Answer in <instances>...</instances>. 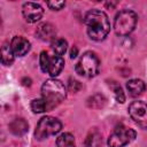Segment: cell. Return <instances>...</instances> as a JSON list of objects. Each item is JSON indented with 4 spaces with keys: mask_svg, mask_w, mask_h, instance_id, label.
Instances as JSON below:
<instances>
[{
    "mask_svg": "<svg viewBox=\"0 0 147 147\" xmlns=\"http://www.w3.org/2000/svg\"><path fill=\"white\" fill-rule=\"evenodd\" d=\"M85 25L90 38L96 41L103 40L110 31V23L108 16L106 15V13L99 9H91L86 13Z\"/></svg>",
    "mask_w": 147,
    "mask_h": 147,
    "instance_id": "1",
    "label": "cell"
},
{
    "mask_svg": "<svg viewBox=\"0 0 147 147\" xmlns=\"http://www.w3.org/2000/svg\"><path fill=\"white\" fill-rule=\"evenodd\" d=\"M67 95V90L64 85L54 78L47 79L41 86V98L46 102L47 110H51L59 106Z\"/></svg>",
    "mask_w": 147,
    "mask_h": 147,
    "instance_id": "2",
    "label": "cell"
},
{
    "mask_svg": "<svg viewBox=\"0 0 147 147\" xmlns=\"http://www.w3.org/2000/svg\"><path fill=\"white\" fill-rule=\"evenodd\" d=\"M137 14L132 10H121L114 20V31L117 36L130 34L137 25Z\"/></svg>",
    "mask_w": 147,
    "mask_h": 147,
    "instance_id": "3",
    "label": "cell"
},
{
    "mask_svg": "<svg viewBox=\"0 0 147 147\" xmlns=\"http://www.w3.org/2000/svg\"><path fill=\"white\" fill-rule=\"evenodd\" d=\"M76 72L83 77H94L98 75L99 69H100V61L98 56L92 53V52H86L82 55L79 61L77 62L76 67Z\"/></svg>",
    "mask_w": 147,
    "mask_h": 147,
    "instance_id": "4",
    "label": "cell"
},
{
    "mask_svg": "<svg viewBox=\"0 0 147 147\" xmlns=\"http://www.w3.org/2000/svg\"><path fill=\"white\" fill-rule=\"evenodd\" d=\"M61 129H62V124L57 118L45 116L38 122L34 131V137L37 140H44L51 136L59 133Z\"/></svg>",
    "mask_w": 147,
    "mask_h": 147,
    "instance_id": "5",
    "label": "cell"
},
{
    "mask_svg": "<svg viewBox=\"0 0 147 147\" xmlns=\"http://www.w3.org/2000/svg\"><path fill=\"white\" fill-rule=\"evenodd\" d=\"M39 63L40 68L44 72L51 75L52 77L57 76L63 67H64V60L62 56H59L56 54H48L47 52H41L39 56Z\"/></svg>",
    "mask_w": 147,
    "mask_h": 147,
    "instance_id": "6",
    "label": "cell"
},
{
    "mask_svg": "<svg viewBox=\"0 0 147 147\" xmlns=\"http://www.w3.org/2000/svg\"><path fill=\"white\" fill-rule=\"evenodd\" d=\"M136 138V131L131 127L119 125L117 126L113 133L108 138V146L109 147H124Z\"/></svg>",
    "mask_w": 147,
    "mask_h": 147,
    "instance_id": "7",
    "label": "cell"
},
{
    "mask_svg": "<svg viewBox=\"0 0 147 147\" xmlns=\"http://www.w3.org/2000/svg\"><path fill=\"white\" fill-rule=\"evenodd\" d=\"M129 114L133 122L141 129H147V103L144 101H133L129 106Z\"/></svg>",
    "mask_w": 147,
    "mask_h": 147,
    "instance_id": "8",
    "label": "cell"
},
{
    "mask_svg": "<svg viewBox=\"0 0 147 147\" xmlns=\"http://www.w3.org/2000/svg\"><path fill=\"white\" fill-rule=\"evenodd\" d=\"M22 14L28 23H36L42 17L44 9L36 2H25L22 6Z\"/></svg>",
    "mask_w": 147,
    "mask_h": 147,
    "instance_id": "9",
    "label": "cell"
},
{
    "mask_svg": "<svg viewBox=\"0 0 147 147\" xmlns=\"http://www.w3.org/2000/svg\"><path fill=\"white\" fill-rule=\"evenodd\" d=\"M36 34L42 41L53 42L56 39V29L51 23H41L40 25H38Z\"/></svg>",
    "mask_w": 147,
    "mask_h": 147,
    "instance_id": "10",
    "label": "cell"
},
{
    "mask_svg": "<svg viewBox=\"0 0 147 147\" xmlns=\"http://www.w3.org/2000/svg\"><path fill=\"white\" fill-rule=\"evenodd\" d=\"M10 47H11L15 56H23L30 51V42L24 37L16 36L11 39Z\"/></svg>",
    "mask_w": 147,
    "mask_h": 147,
    "instance_id": "11",
    "label": "cell"
},
{
    "mask_svg": "<svg viewBox=\"0 0 147 147\" xmlns=\"http://www.w3.org/2000/svg\"><path fill=\"white\" fill-rule=\"evenodd\" d=\"M126 88L131 96H139L144 93L146 86L141 79H131L126 83Z\"/></svg>",
    "mask_w": 147,
    "mask_h": 147,
    "instance_id": "12",
    "label": "cell"
},
{
    "mask_svg": "<svg viewBox=\"0 0 147 147\" xmlns=\"http://www.w3.org/2000/svg\"><path fill=\"white\" fill-rule=\"evenodd\" d=\"M28 127H29V125H28L26 121L23 119V118H16V119H14V121L9 124L10 131H11L14 134H16V136H20V134L25 133V132L28 131Z\"/></svg>",
    "mask_w": 147,
    "mask_h": 147,
    "instance_id": "13",
    "label": "cell"
},
{
    "mask_svg": "<svg viewBox=\"0 0 147 147\" xmlns=\"http://www.w3.org/2000/svg\"><path fill=\"white\" fill-rule=\"evenodd\" d=\"M15 59V54L10 47L9 44H3V46L1 47V62L5 65H10L14 62Z\"/></svg>",
    "mask_w": 147,
    "mask_h": 147,
    "instance_id": "14",
    "label": "cell"
},
{
    "mask_svg": "<svg viewBox=\"0 0 147 147\" xmlns=\"http://www.w3.org/2000/svg\"><path fill=\"white\" fill-rule=\"evenodd\" d=\"M56 147H76L74 136L70 133H62L56 139Z\"/></svg>",
    "mask_w": 147,
    "mask_h": 147,
    "instance_id": "15",
    "label": "cell"
},
{
    "mask_svg": "<svg viewBox=\"0 0 147 147\" xmlns=\"http://www.w3.org/2000/svg\"><path fill=\"white\" fill-rule=\"evenodd\" d=\"M67 46H68V42L63 38H56L52 42V49H53L54 54H56L59 56H62L67 52Z\"/></svg>",
    "mask_w": 147,
    "mask_h": 147,
    "instance_id": "16",
    "label": "cell"
},
{
    "mask_svg": "<svg viewBox=\"0 0 147 147\" xmlns=\"http://www.w3.org/2000/svg\"><path fill=\"white\" fill-rule=\"evenodd\" d=\"M85 147H101V137L96 131L87 136L85 140Z\"/></svg>",
    "mask_w": 147,
    "mask_h": 147,
    "instance_id": "17",
    "label": "cell"
},
{
    "mask_svg": "<svg viewBox=\"0 0 147 147\" xmlns=\"http://www.w3.org/2000/svg\"><path fill=\"white\" fill-rule=\"evenodd\" d=\"M110 88L113 90L114 95H115V99L117 100V102L123 103L125 101V95H124V92H123V88L121 87V85L117 84L116 82H113L110 84Z\"/></svg>",
    "mask_w": 147,
    "mask_h": 147,
    "instance_id": "18",
    "label": "cell"
},
{
    "mask_svg": "<svg viewBox=\"0 0 147 147\" xmlns=\"http://www.w3.org/2000/svg\"><path fill=\"white\" fill-rule=\"evenodd\" d=\"M31 109L33 110V113L39 114V113H44L45 110H47V106H46V102L44 101L42 98L34 99L31 102Z\"/></svg>",
    "mask_w": 147,
    "mask_h": 147,
    "instance_id": "19",
    "label": "cell"
},
{
    "mask_svg": "<svg viewBox=\"0 0 147 147\" xmlns=\"http://www.w3.org/2000/svg\"><path fill=\"white\" fill-rule=\"evenodd\" d=\"M47 6L52 9V10H60L65 6L64 1H48Z\"/></svg>",
    "mask_w": 147,
    "mask_h": 147,
    "instance_id": "20",
    "label": "cell"
},
{
    "mask_svg": "<svg viewBox=\"0 0 147 147\" xmlns=\"http://www.w3.org/2000/svg\"><path fill=\"white\" fill-rule=\"evenodd\" d=\"M80 87H82V85L79 84V82H77V80H71V79H70V83H69V90H70V91L77 92Z\"/></svg>",
    "mask_w": 147,
    "mask_h": 147,
    "instance_id": "21",
    "label": "cell"
},
{
    "mask_svg": "<svg viewBox=\"0 0 147 147\" xmlns=\"http://www.w3.org/2000/svg\"><path fill=\"white\" fill-rule=\"evenodd\" d=\"M77 54H78V48L76 46H72L71 49H70V57L71 59H75L77 56Z\"/></svg>",
    "mask_w": 147,
    "mask_h": 147,
    "instance_id": "22",
    "label": "cell"
}]
</instances>
